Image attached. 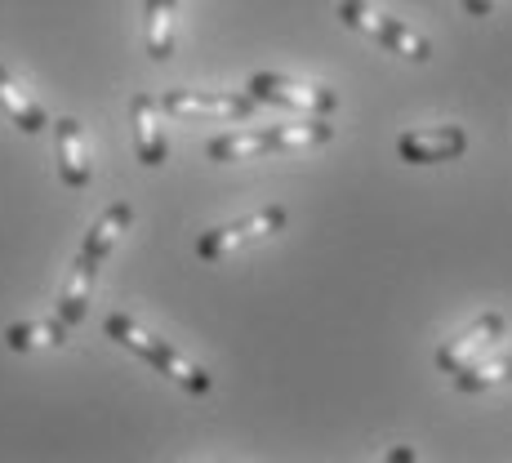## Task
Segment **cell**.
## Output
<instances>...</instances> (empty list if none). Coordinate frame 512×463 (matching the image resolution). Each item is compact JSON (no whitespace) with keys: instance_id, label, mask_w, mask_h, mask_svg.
<instances>
[{"instance_id":"7","label":"cell","mask_w":512,"mask_h":463,"mask_svg":"<svg viewBox=\"0 0 512 463\" xmlns=\"http://www.w3.org/2000/svg\"><path fill=\"white\" fill-rule=\"evenodd\" d=\"M468 152V134L459 125H432V130H410L397 139V156L406 165H441L459 161Z\"/></svg>"},{"instance_id":"11","label":"cell","mask_w":512,"mask_h":463,"mask_svg":"<svg viewBox=\"0 0 512 463\" xmlns=\"http://www.w3.org/2000/svg\"><path fill=\"white\" fill-rule=\"evenodd\" d=\"M130 223H134V205H130V201H116V205H107V210L94 219V228L85 232L81 254H85V259H94V263H103L107 254L116 250V241H121V236L130 232Z\"/></svg>"},{"instance_id":"8","label":"cell","mask_w":512,"mask_h":463,"mask_svg":"<svg viewBox=\"0 0 512 463\" xmlns=\"http://www.w3.org/2000/svg\"><path fill=\"white\" fill-rule=\"evenodd\" d=\"M54 152H58V179H63L72 192L90 187L94 165H90V143H85V130L76 116H63L54 121Z\"/></svg>"},{"instance_id":"17","label":"cell","mask_w":512,"mask_h":463,"mask_svg":"<svg viewBox=\"0 0 512 463\" xmlns=\"http://www.w3.org/2000/svg\"><path fill=\"white\" fill-rule=\"evenodd\" d=\"M464 9H468L472 18H486L490 9H495V0H464Z\"/></svg>"},{"instance_id":"13","label":"cell","mask_w":512,"mask_h":463,"mask_svg":"<svg viewBox=\"0 0 512 463\" xmlns=\"http://www.w3.org/2000/svg\"><path fill=\"white\" fill-rule=\"evenodd\" d=\"M272 152V134L268 130H236V134H223V139H210L205 143V156L219 165H232V161H259V156Z\"/></svg>"},{"instance_id":"5","label":"cell","mask_w":512,"mask_h":463,"mask_svg":"<svg viewBox=\"0 0 512 463\" xmlns=\"http://www.w3.org/2000/svg\"><path fill=\"white\" fill-rule=\"evenodd\" d=\"M156 103L165 116H179V121H250L259 107L250 94L228 90H165Z\"/></svg>"},{"instance_id":"16","label":"cell","mask_w":512,"mask_h":463,"mask_svg":"<svg viewBox=\"0 0 512 463\" xmlns=\"http://www.w3.org/2000/svg\"><path fill=\"white\" fill-rule=\"evenodd\" d=\"M272 134V152H294V147H321L334 139V125L326 116H312V121H299V125H268Z\"/></svg>"},{"instance_id":"3","label":"cell","mask_w":512,"mask_h":463,"mask_svg":"<svg viewBox=\"0 0 512 463\" xmlns=\"http://www.w3.org/2000/svg\"><path fill=\"white\" fill-rule=\"evenodd\" d=\"M285 223H290L285 205H263V210L245 214V219L223 223V228H210V232L196 236V259H201V263H219V259H228V254L241 250V245L268 241V236L285 232Z\"/></svg>"},{"instance_id":"2","label":"cell","mask_w":512,"mask_h":463,"mask_svg":"<svg viewBox=\"0 0 512 463\" xmlns=\"http://www.w3.org/2000/svg\"><path fill=\"white\" fill-rule=\"evenodd\" d=\"M339 23L352 27V32H361V36H370V41H379L383 49H392V54L410 58V63H428L432 58L428 36H419L415 27L401 23V18L379 14V9L366 5V0H339Z\"/></svg>"},{"instance_id":"6","label":"cell","mask_w":512,"mask_h":463,"mask_svg":"<svg viewBox=\"0 0 512 463\" xmlns=\"http://www.w3.org/2000/svg\"><path fill=\"white\" fill-rule=\"evenodd\" d=\"M504 330H508V321H504V312H486V317H477L468 325L464 334H455V339H446L437 348V366L446 370V374H459V370H468L472 361H481V352L490 348L495 339H504Z\"/></svg>"},{"instance_id":"1","label":"cell","mask_w":512,"mask_h":463,"mask_svg":"<svg viewBox=\"0 0 512 463\" xmlns=\"http://www.w3.org/2000/svg\"><path fill=\"white\" fill-rule=\"evenodd\" d=\"M103 334L112 343H121V348H130L134 357H143L156 374H165V379L179 383V388L192 392V397H205V392L214 388V379L201 366H192V361H187L179 348H170L165 339H156L152 330H143V325L134 321V317H125V312H112V317L103 321Z\"/></svg>"},{"instance_id":"9","label":"cell","mask_w":512,"mask_h":463,"mask_svg":"<svg viewBox=\"0 0 512 463\" xmlns=\"http://www.w3.org/2000/svg\"><path fill=\"white\" fill-rule=\"evenodd\" d=\"M130 125H134V156H139V165L161 170L165 156H170V143H165V130H161V103L152 94H134Z\"/></svg>"},{"instance_id":"10","label":"cell","mask_w":512,"mask_h":463,"mask_svg":"<svg viewBox=\"0 0 512 463\" xmlns=\"http://www.w3.org/2000/svg\"><path fill=\"white\" fill-rule=\"evenodd\" d=\"M0 112L9 116V121L18 125V130L23 134H45L49 130V116H45V107L36 103V94L27 90L23 81H18L14 72H9V67H0Z\"/></svg>"},{"instance_id":"12","label":"cell","mask_w":512,"mask_h":463,"mask_svg":"<svg viewBox=\"0 0 512 463\" xmlns=\"http://www.w3.org/2000/svg\"><path fill=\"white\" fill-rule=\"evenodd\" d=\"M94 277H98V263L85 259V254H76L63 294H58V312H54L58 321H67V325L85 321V312H90V294H94Z\"/></svg>"},{"instance_id":"4","label":"cell","mask_w":512,"mask_h":463,"mask_svg":"<svg viewBox=\"0 0 512 463\" xmlns=\"http://www.w3.org/2000/svg\"><path fill=\"white\" fill-rule=\"evenodd\" d=\"M245 94H250L254 103L290 107V112H303V116H330L334 107H339V94L326 90V85L294 81V76H281V72H254Z\"/></svg>"},{"instance_id":"15","label":"cell","mask_w":512,"mask_h":463,"mask_svg":"<svg viewBox=\"0 0 512 463\" xmlns=\"http://www.w3.org/2000/svg\"><path fill=\"white\" fill-rule=\"evenodd\" d=\"M67 334H72V325L49 317V321H14L5 330V343L14 352H32V348H63Z\"/></svg>"},{"instance_id":"14","label":"cell","mask_w":512,"mask_h":463,"mask_svg":"<svg viewBox=\"0 0 512 463\" xmlns=\"http://www.w3.org/2000/svg\"><path fill=\"white\" fill-rule=\"evenodd\" d=\"M143 18H147V54L156 63L174 54V18H179V0H143Z\"/></svg>"}]
</instances>
